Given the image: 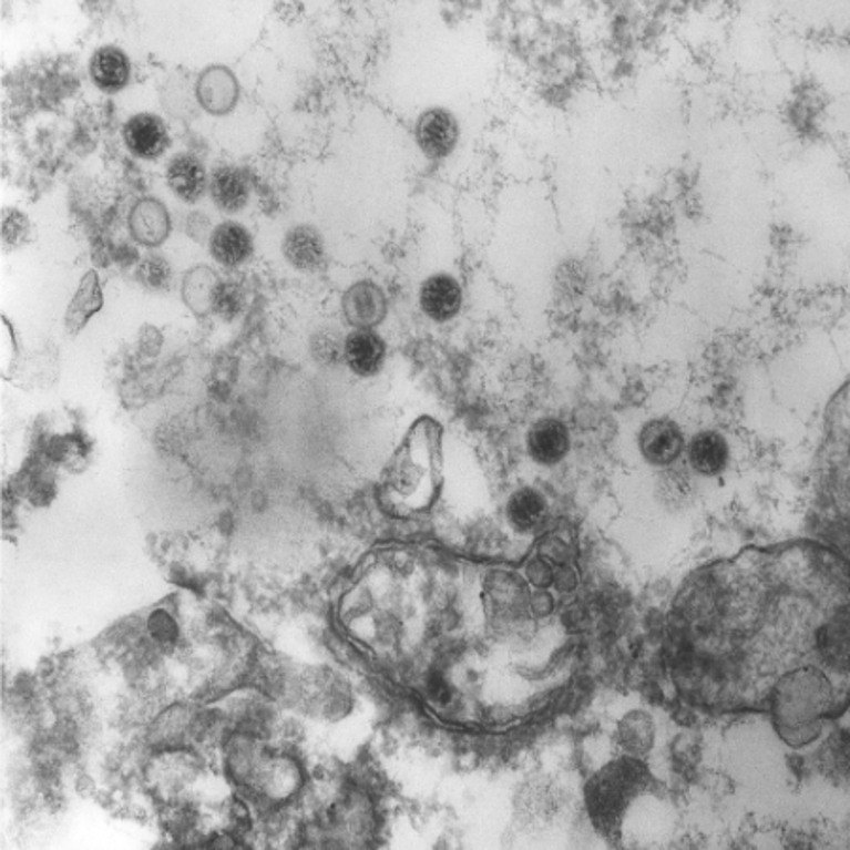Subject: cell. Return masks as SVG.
Returning <instances> with one entry per match:
<instances>
[{
  "label": "cell",
  "mask_w": 850,
  "mask_h": 850,
  "mask_svg": "<svg viewBox=\"0 0 850 850\" xmlns=\"http://www.w3.org/2000/svg\"><path fill=\"white\" fill-rule=\"evenodd\" d=\"M637 779L639 774L632 764H618L603 771L594 785H590V809H594L595 815L605 820L618 815L621 806L632 798Z\"/></svg>",
  "instance_id": "obj_1"
},
{
  "label": "cell",
  "mask_w": 850,
  "mask_h": 850,
  "mask_svg": "<svg viewBox=\"0 0 850 850\" xmlns=\"http://www.w3.org/2000/svg\"><path fill=\"white\" fill-rule=\"evenodd\" d=\"M345 318L356 329H372L382 324L388 313V301L377 284L363 280L354 284L342 297Z\"/></svg>",
  "instance_id": "obj_2"
},
{
  "label": "cell",
  "mask_w": 850,
  "mask_h": 850,
  "mask_svg": "<svg viewBox=\"0 0 850 850\" xmlns=\"http://www.w3.org/2000/svg\"><path fill=\"white\" fill-rule=\"evenodd\" d=\"M570 429L556 418H543L528 431V454L539 465H557L570 452Z\"/></svg>",
  "instance_id": "obj_3"
},
{
  "label": "cell",
  "mask_w": 850,
  "mask_h": 850,
  "mask_svg": "<svg viewBox=\"0 0 850 850\" xmlns=\"http://www.w3.org/2000/svg\"><path fill=\"white\" fill-rule=\"evenodd\" d=\"M416 141L423 154L431 160H442L454 150L458 142V122L454 115L442 109H433L420 115L416 125Z\"/></svg>",
  "instance_id": "obj_4"
},
{
  "label": "cell",
  "mask_w": 850,
  "mask_h": 850,
  "mask_svg": "<svg viewBox=\"0 0 850 850\" xmlns=\"http://www.w3.org/2000/svg\"><path fill=\"white\" fill-rule=\"evenodd\" d=\"M641 452L653 465H669L678 460L685 450V437L677 423L669 420H654L646 423L639 437Z\"/></svg>",
  "instance_id": "obj_5"
},
{
  "label": "cell",
  "mask_w": 850,
  "mask_h": 850,
  "mask_svg": "<svg viewBox=\"0 0 850 850\" xmlns=\"http://www.w3.org/2000/svg\"><path fill=\"white\" fill-rule=\"evenodd\" d=\"M123 139L131 154L142 160H157L171 144L165 123L154 114L133 115L123 127Z\"/></svg>",
  "instance_id": "obj_6"
},
{
  "label": "cell",
  "mask_w": 850,
  "mask_h": 850,
  "mask_svg": "<svg viewBox=\"0 0 850 850\" xmlns=\"http://www.w3.org/2000/svg\"><path fill=\"white\" fill-rule=\"evenodd\" d=\"M345 361L358 377H375L385 367L386 342L372 329H356L342 346Z\"/></svg>",
  "instance_id": "obj_7"
},
{
  "label": "cell",
  "mask_w": 850,
  "mask_h": 850,
  "mask_svg": "<svg viewBox=\"0 0 850 850\" xmlns=\"http://www.w3.org/2000/svg\"><path fill=\"white\" fill-rule=\"evenodd\" d=\"M461 299L460 284L452 276H429L420 288V307L433 321L452 320L460 313Z\"/></svg>",
  "instance_id": "obj_8"
},
{
  "label": "cell",
  "mask_w": 850,
  "mask_h": 850,
  "mask_svg": "<svg viewBox=\"0 0 850 850\" xmlns=\"http://www.w3.org/2000/svg\"><path fill=\"white\" fill-rule=\"evenodd\" d=\"M129 227L136 243L152 248L165 243L171 235V216L157 198H142L131 211Z\"/></svg>",
  "instance_id": "obj_9"
},
{
  "label": "cell",
  "mask_w": 850,
  "mask_h": 850,
  "mask_svg": "<svg viewBox=\"0 0 850 850\" xmlns=\"http://www.w3.org/2000/svg\"><path fill=\"white\" fill-rule=\"evenodd\" d=\"M198 103L212 114L231 112L238 99L237 80L225 66L206 69L197 82Z\"/></svg>",
  "instance_id": "obj_10"
},
{
  "label": "cell",
  "mask_w": 850,
  "mask_h": 850,
  "mask_svg": "<svg viewBox=\"0 0 850 850\" xmlns=\"http://www.w3.org/2000/svg\"><path fill=\"white\" fill-rule=\"evenodd\" d=\"M281 249L286 259L299 270L320 269L321 263L326 259L324 238L310 225H297L288 231Z\"/></svg>",
  "instance_id": "obj_11"
},
{
  "label": "cell",
  "mask_w": 850,
  "mask_h": 850,
  "mask_svg": "<svg viewBox=\"0 0 850 850\" xmlns=\"http://www.w3.org/2000/svg\"><path fill=\"white\" fill-rule=\"evenodd\" d=\"M252 190L248 171L240 166H219L212 174L211 193L214 203L224 212H237L246 206Z\"/></svg>",
  "instance_id": "obj_12"
},
{
  "label": "cell",
  "mask_w": 850,
  "mask_h": 850,
  "mask_svg": "<svg viewBox=\"0 0 850 850\" xmlns=\"http://www.w3.org/2000/svg\"><path fill=\"white\" fill-rule=\"evenodd\" d=\"M254 240L248 231L235 222L218 225L211 237V254L224 267H238L248 262Z\"/></svg>",
  "instance_id": "obj_13"
},
{
  "label": "cell",
  "mask_w": 850,
  "mask_h": 850,
  "mask_svg": "<svg viewBox=\"0 0 850 850\" xmlns=\"http://www.w3.org/2000/svg\"><path fill=\"white\" fill-rule=\"evenodd\" d=\"M168 186L186 203H195L203 197L208 186L203 163L193 155L180 154L166 166Z\"/></svg>",
  "instance_id": "obj_14"
},
{
  "label": "cell",
  "mask_w": 850,
  "mask_h": 850,
  "mask_svg": "<svg viewBox=\"0 0 850 850\" xmlns=\"http://www.w3.org/2000/svg\"><path fill=\"white\" fill-rule=\"evenodd\" d=\"M688 460L692 469L704 477L724 473L729 460L728 442L716 431H701L692 439Z\"/></svg>",
  "instance_id": "obj_15"
},
{
  "label": "cell",
  "mask_w": 850,
  "mask_h": 850,
  "mask_svg": "<svg viewBox=\"0 0 850 850\" xmlns=\"http://www.w3.org/2000/svg\"><path fill=\"white\" fill-rule=\"evenodd\" d=\"M90 72L99 90L117 93L127 85L131 64L122 50L106 45L91 58Z\"/></svg>",
  "instance_id": "obj_16"
},
{
  "label": "cell",
  "mask_w": 850,
  "mask_h": 850,
  "mask_svg": "<svg viewBox=\"0 0 850 850\" xmlns=\"http://www.w3.org/2000/svg\"><path fill=\"white\" fill-rule=\"evenodd\" d=\"M546 499L533 488H520L512 493L506 503V520L516 531L528 533L537 530L546 520Z\"/></svg>",
  "instance_id": "obj_17"
},
{
  "label": "cell",
  "mask_w": 850,
  "mask_h": 850,
  "mask_svg": "<svg viewBox=\"0 0 850 850\" xmlns=\"http://www.w3.org/2000/svg\"><path fill=\"white\" fill-rule=\"evenodd\" d=\"M103 308V291L99 286V276L95 270H90L80 281V288L72 297L66 316H64V327L71 335L82 331L85 324L91 320Z\"/></svg>",
  "instance_id": "obj_18"
},
{
  "label": "cell",
  "mask_w": 850,
  "mask_h": 850,
  "mask_svg": "<svg viewBox=\"0 0 850 850\" xmlns=\"http://www.w3.org/2000/svg\"><path fill=\"white\" fill-rule=\"evenodd\" d=\"M219 280L208 267H197L190 270L182 284V299L195 314L211 313L212 299L216 294Z\"/></svg>",
  "instance_id": "obj_19"
},
{
  "label": "cell",
  "mask_w": 850,
  "mask_h": 850,
  "mask_svg": "<svg viewBox=\"0 0 850 850\" xmlns=\"http://www.w3.org/2000/svg\"><path fill=\"white\" fill-rule=\"evenodd\" d=\"M136 278L150 291H166L173 286V267L165 257L147 254L136 269Z\"/></svg>",
  "instance_id": "obj_20"
},
{
  "label": "cell",
  "mask_w": 850,
  "mask_h": 850,
  "mask_svg": "<svg viewBox=\"0 0 850 850\" xmlns=\"http://www.w3.org/2000/svg\"><path fill=\"white\" fill-rule=\"evenodd\" d=\"M244 308V289L235 281H219L214 299H212V313L218 314L224 320H233Z\"/></svg>",
  "instance_id": "obj_21"
},
{
  "label": "cell",
  "mask_w": 850,
  "mask_h": 850,
  "mask_svg": "<svg viewBox=\"0 0 850 850\" xmlns=\"http://www.w3.org/2000/svg\"><path fill=\"white\" fill-rule=\"evenodd\" d=\"M147 633L155 645L165 651H171L178 643V624L166 611H155L147 621Z\"/></svg>",
  "instance_id": "obj_22"
}]
</instances>
